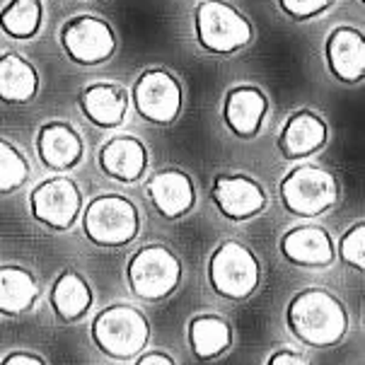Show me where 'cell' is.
<instances>
[{
  "label": "cell",
  "instance_id": "obj_14",
  "mask_svg": "<svg viewBox=\"0 0 365 365\" xmlns=\"http://www.w3.org/2000/svg\"><path fill=\"white\" fill-rule=\"evenodd\" d=\"M145 194L150 199L153 208L167 220H179L191 213L196 206V187L184 170L167 167L155 172L145 184Z\"/></svg>",
  "mask_w": 365,
  "mask_h": 365
},
{
  "label": "cell",
  "instance_id": "obj_15",
  "mask_svg": "<svg viewBox=\"0 0 365 365\" xmlns=\"http://www.w3.org/2000/svg\"><path fill=\"white\" fill-rule=\"evenodd\" d=\"M36 155L51 172H68L85 158V140L68 121H46L36 131Z\"/></svg>",
  "mask_w": 365,
  "mask_h": 365
},
{
  "label": "cell",
  "instance_id": "obj_22",
  "mask_svg": "<svg viewBox=\"0 0 365 365\" xmlns=\"http://www.w3.org/2000/svg\"><path fill=\"white\" fill-rule=\"evenodd\" d=\"M39 286L32 271L15 264L0 266V314L5 317H20L36 305Z\"/></svg>",
  "mask_w": 365,
  "mask_h": 365
},
{
  "label": "cell",
  "instance_id": "obj_25",
  "mask_svg": "<svg viewBox=\"0 0 365 365\" xmlns=\"http://www.w3.org/2000/svg\"><path fill=\"white\" fill-rule=\"evenodd\" d=\"M29 163L22 150L8 138H0V196L12 194L27 182Z\"/></svg>",
  "mask_w": 365,
  "mask_h": 365
},
{
  "label": "cell",
  "instance_id": "obj_13",
  "mask_svg": "<svg viewBox=\"0 0 365 365\" xmlns=\"http://www.w3.org/2000/svg\"><path fill=\"white\" fill-rule=\"evenodd\" d=\"M324 63L339 83L356 85L365 78V36L358 27L339 24L324 39Z\"/></svg>",
  "mask_w": 365,
  "mask_h": 365
},
{
  "label": "cell",
  "instance_id": "obj_7",
  "mask_svg": "<svg viewBox=\"0 0 365 365\" xmlns=\"http://www.w3.org/2000/svg\"><path fill=\"white\" fill-rule=\"evenodd\" d=\"M262 264L242 242H220L208 259V283L220 298L247 300L259 288Z\"/></svg>",
  "mask_w": 365,
  "mask_h": 365
},
{
  "label": "cell",
  "instance_id": "obj_10",
  "mask_svg": "<svg viewBox=\"0 0 365 365\" xmlns=\"http://www.w3.org/2000/svg\"><path fill=\"white\" fill-rule=\"evenodd\" d=\"M83 191L71 177H51L39 182L29 194L32 218L51 230H68L83 213Z\"/></svg>",
  "mask_w": 365,
  "mask_h": 365
},
{
  "label": "cell",
  "instance_id": "obj_24",
  "mask_svg": "<svg viewBox=\"0 0 365 365\" xmlns=\"http://www.w3.org/2000/svg\"><path fill=\"white\" fill-rule=\"evenodd\" d=\"M44 27L41 0H8L0 10V32L15 41H32Z\"/></svg>",
  "mask_w": 365,
  "mask_h": 365
},
{
  "label": "cell",
  "instance_id": "obj_4",
  "mask_svg": "<svg viewBox=\"0 0 365 365\" xmlns=\"http://www.w3.org/2000/svg\"><path fill=\"white\" fill-rule=\"evenodd\" d=\"M140 213L121 194L95 196L83 208V232L97 247H126L138 237Z\"/></svg>",
  "mask_w": 365,
  "mask_h": 365
},
{
  "label": "cell",
  "instance_id": "obj_17",
  "mask_svg": "<svg viewBox=\"0 0 365 365\" xmlns=\"http://www.w3.org/2000/svg\"><path fill=\"white\" fill-rule=\"evenodd\" d=\"M150 155L140 138L128 133L111 135L100 148V167L102 172L114 182L133 184L145 175Z\"/></svg>",
  "mask_w": 365,
  "mask_h": 365
},
{
  "label": "cell",
  "instance_id": "obj_16",
  "mask_svg": "<svg viewBox=\"0 0 365 365\" xmlns=\"http://www.w3.org/2000/svg\"><path fill=\"white\" fill-rule=\"evenodd\" d=\"M329 138L327 121L312 109H298L288 116L278 135V153L283 160H302L319 153Z\"/></svg>",
  "mask_w": 365,
  "mask_h": 365
},
{
  "label": "cell",
  "instance_id": "obj_6",
  "mask_svg": "<svg viewBox=\"0 0 365 365\" xmlns=\"http://www.w3.org/2000/svg\"><path fill=\"white\" fill-rule=\"evenodd\" d=\"M281 201L288 213L317 218L339 201V179L319 165H298L281 179Z\"/></svg>",
  "mask_w": 365,
  "mask_h": 365
},
{
  "label": "cell",
  "instance_id": "obj_8",
  "mask_svg": "<svg viewBox=\"0 0 365 365\" xmlns=\"http://www.w3.org/2000/svg\"><path fill=\"white\" fill-rule=\"evenodd\" d=\"M138 116L153 126H172L184 109V88L167 68H145L128 95Z\"/></svg>",
  "mask_w": 365,
  "mask_h": 365
},
{
  "label": "cell",
  "instance_id": "obj_27",
  "mask_svg": "<svg viewBox=\"0 0 365 365\" xmlns=\"http://www.w3.org/2000/svg\"><path fill=\"white\" fill-rule=\"evenodd\" d=\"M278 10L293 22H310L314 17L329 12L336 0H276Z\"/></svg>",
  "mask_w": 365,
  "mask_h": 365
},
{
  "label": "cell",
  "instance_id": "obj_18",
  "mask_svg": "<svg viewBox=\"0 0 365 365\" xmlns=\"http://www.w3.org/2000/svg\"><path fill=\"white\" fill-rule=\"evenodd\" d=\"M128 92L114 83H92L80 90L78 107L92 126L114 131L126 121L128 114Z\"/></svg>",
  "mask_w": 365,
  "mask_h": 365
},
{
  "label": "cell",
  "instance_id": "obj_29",
  "mask_svg": "<svg viewBox=\"0 0 365 365\" xmlns=\"http://www.w3.org/2000/svg\"><path fill=\"white\" fill-rule=\"evenodd\" d=\"M266 365H310L307 363V358L305 356H300V354H295V351H276L274 356L266 361Z\"/></svg>",
  "mask_w": 365,
  "mask_h": 365
},
{
  "label": "cell",
  "instance_id": "obj_19",
  "mask_svg": "<svg viewBox=\"0 0 365 365\" xmlns=\"http://www.w3.org/2000/svg\"><path fill=\"white\" fill-rule=\"evenodd\" d=\"M281 255L286 262L305 269H327L336 259L329 232L319 225H298L281 237Z\"/></svg>",
  "mask_w": 365,
  "mask_h": 365
},
{
  "label": "cell",
  "instance_id": "obj_20",
  "mask_svg": "<svg viewBox=\"0 0 365 365\" xmlns=\"http://www.w3.org/2000/svg\"><path fill=\"white\" fill-rule=\"evenodd\" d=\"M39 73L34 63L15 51L0 53V102L3 104H29L39 95Z\"/></svg>",
  "mask_w": 365,
  "mask_h": 365
},
{
  "label": "cell",
  "instance_id": "obj_2",
  "mask_svg": "<svg viewBox=\"0 0 365 365\" xmlns=\"http://www.w3.org/2000/svg\"><path fill=\"white\" fill-rule=\"evenodd\" d=\"M194 39L210 56H235L255 39V24L230 0H201L191 12Z\"/></svg>",
  "mask_w": 365,
  "mask_h": 365
},
{
  "label": "cell",
  "instance_id": "obj_5",
  "mask_svg": "<svg viewBox=\"0 0 365 365\" xmlns=\"http://www.w3.org/2000/svg\"><path fill=\"white\" fill-rule=\"evenodd\" d=\"M126 281L135 298L145 302L167 300L182 283V262L170 247L148 245L131 257Z\"/></svg>",
  "mask_w": 365,
  "mask_h": 365
},
{
  "label": "cell",
  "instance_id": "obj_30",
  "mask_svg": "<svg viewBox=\"0 0 365 365\" xmlns=\"http://www.w3.org/2000/svg\"><path fill=\"white\" fill-rule=\"evenodd\" d=\"M135 365H177L175 358L163 354V351H148V354H143L135 361Z\"/></svg>",
  "mask_w": 365,
  "mask_h": 365
},
{
  "label": "cell",
  "instance_id": "obj_28",
  "mask_svg": "<svg viewBox=\"0 0 365 365\" xmlns=\"http://www.w3.org/2000/svg\"><path fill=\"white\" fill-rule=\"evenodd\" d=\"M0 365H46V361L36 354H29V351H15V354L5 356Z\"/></svg>",
  "mask_w": 365,
  "mask_h": 365
},
{
  "label": "cell",
  "instance_id": "obj_11",
  "mask_svg": "<svg viewBox=\"0 0 365 365\" xmlns=\"http://www.w3.org/2000/svg\"><path fill=\"white\" fill-rule=\"evenodd\" d=\"M220 116L235 138L252 140L269 116V97L257 85H235L222 97Z\"/></svg>",
  "mask_w": 365,
  "mask_h": 365
},
{
  "label": "cell",
  "instance_id": "obj_31",
  "mask_svg": "<svg viewBox=\"0 0 365 365\" xmlns=\"http://www.w3.org/2000/svg\"><path fill=\"white\" fill-rule=\"evenodd\" d=\"M358 3H365V0H358Z\"/></svg>",
  "mask_w": 365,
  "mask_h": 365
},
{
  "label": "cell",
  "instance_id": "obj_26",
  "mask_svg": "<svg viewBox=\"0 0 365 365\" xmlns=\"http://www.w3.org/2000/svg\"><path fill=\"white\" fill-rule=\"evenodd\" d=\"M339 257L346 266L363 271L365 269V222L358 220L344 232L339 242Z\"/></svg>",
  "mask_w": 365,
  "mask_h": 365
},
{
  "label": "cell",
  "instance_id": "obj_23",
  "mask_svg": "<svg viewBox=\"0 0 365 365\" xmlns=\"http://www.w3.org/2000/svg\"><path fill=\"white\" fill-rule=\"evenodd\" d=\"M189 349L194 358L199 361H215L230 349L232 344V329L225 319L218 314H199L189 322L187 329Z\"/></svg>",
  "mask_w": 365,
  "mask_h": 365
},
{
  "label": "cell",
  "instance_id": "obj_1",
  "mask_svg": "<svg viewBox=\"0 0 365 365\" xmlns=\"http://www.w3.org/2000/svg\"><path fill=\"white\" fill-rule=\"evenodd\" d=\"M286 324L300 344L312 349H329L344 339L349 329V314L344 302L329 290L307 288L288 302Z\"/></svg>",
  "mask_w": 365,
  "mask_h": 365
},
{
  "label": "cell",
  "instance_id": "obj_12",
  "mask_svg": "<svg viewBox=\"0 0 365 365\" xmlns=\"http://www.w3.org/2000/svg\"><path fill=\"white\" fill-rule=\"evenodd\" d=\"M210 199L227 220H250L266 208L264 187L247 175H218L210 187Z\"/></svg>",
  "mask_w": 365,
  "mask_h": 365
},
{
  "label": "cell",
  "instance_id": "obj_9",
  "mask_svg": "<svg viewBox=\"0 0 365 365\" xmlns=\"http://www.w3.org/2000/svg\"><path fill=\"white\" fill-rule=\"evenodd\" d=\"M58 41L68 61L85 68L107 63L119 48L114 27L104 17L90 15V12L66 20L58 32Z\"/></svg>",
  "mask_w": 365,
  "mask_h": 365
},
{
  "label": "cell",
  "instance_id": "obj_21",
  "mask_svg": "<svg viewBox=\"0 0 365 365\" xmlns=\"http://www.w3.org/2000/svg\"><path fill=\"white\" fill-rule=\"evenodd\" d=\"M48 302H51V310L56 317L66 322V324H71V322L83 319L92 307V288L83 274L68 269L53 281Z\"/></svg>",
  "mask_w": 365,
  "mask_h": 365
},
{
  "label": "cell",
  "instance_id": "obj_3",
  "mask_svg": "<svg viewBox=\"0 0 365 365\" xmlns=\"http://www.w3.org/2000/svg\"><path fill=\"white\" fill-rule=\"evenodd\" d=\"M90 336L104 356L128 361L145 351L150 339V322L138 307L109 305L92 319Z\"/></svg>",
  "mask_w": 365,
  "mask_h": 365
}]
</instances>
